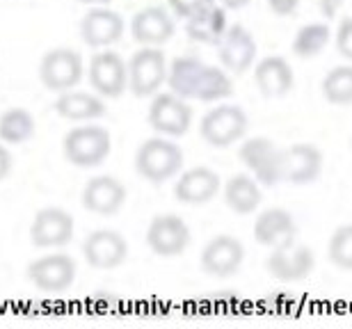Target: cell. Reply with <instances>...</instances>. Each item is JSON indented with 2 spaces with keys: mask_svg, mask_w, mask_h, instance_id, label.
<instances>
[{
  "mask_svg": "<svg viewBox=\"0 0 352 329\" xmlns=\"http://www.w3.org/2000/svg\"><path fill=\"white\" fill-rule=\"evenodd\" d=\"M254 82L265 99H281L295 87V71L281 55H267L254 67Z\"/></svg>",
  "mask_w": 352,
  "mask_h": 329,
  "instance_id": "cell-22",
  "label": "cell"
},
{
  "mask_svg": "<svg viewBox=\"0 0 352 329\" xmlns=\"http://www.w3.org/2000/svg\"><path fill=\"white\" fill-rule=\"evenodd\" d=\"M87 80L103 99H119L129 89V65L112 48H98L89 58Z\"/></svg>",
  "mask_w": 352,
  "mask_h": 329,
  "instance_id": "cell-9",
  "label": "cell"
},
{
  "mask_svg": "<svg viewBox=\"0 0 352 329\" xmlns=\"http://www.w3.org/2000/svg\"><path fill=\"white\" fill-rule=\"evenodd\" d=\"M110 151V131L91 122L76 126L62 137V153H65L67 163H72L78 170H91V167L103 165L108 160Z\"/></svg>",
  "mask_w": 352,
  "mask_h": 329,
  "instance_id": "cell-2",
  "label": "cell"
},
{
  "mask_svg": "<svg viewBox=\"0 0 352 329\" xmlns=\"http://www.w3.org/2000/svg\"><path fill=\"white\" fill-rule=\"evenodd\" d=\"M74 215L60 206H46L37 211L30 224V242L39 249H62L74 240Z\"/></svg>",
  "mask_w": 352,
  "mask_h": 329,
  "instance_id": "cell-12",
  "label": "cell"
},
{
  "mask_svg": "<svg viewBox=\"0 0 352 329\" xmlns=\"http://www.w3.org/2000/svg\"><path fill=\"white\" fill-rule=\"evenodd\" d=\"M85 78V62L78 51L69 46H58L44 53L39 62V80L51 92L76 89Z\"/></svg>",
  "mask_w": 352,
  "mask_h": 329,
  "instance_id": "cell-6",
  "label": "cell"
},
{
  "mask_svg": "<svg viewBox=\"0 0 352 329\" xmlns=\"http://www.w3.org/2000/svg\"><path fill=\"white\" fill-rule=\"evenodd\" d=\"M267 7L277 16H291V14L298 12L300 0H267Z\"/></svg>",
  "mask_w": 352,
  "mask_h": 329,
  "instance_id": "cell-34",
  "label": "cell"
},
{
  "mask_svg": "<svg viewBox=\"0 0 352 329\" xmlns=\"http://www.w3.org/2000/svg\"><path fill=\"white\" fill-rule=\"evenodd\" d=\"M126 197H129V190H126V185L117 177L98 174V177H91L85 188H82L80 204L89 213L110 218V215H117L122 211Z\"/></svg>",
  "mask_w": 352,
  "mask_h": 329,
  "instance_id": "cell-15",
  "label": "cell"
},
{
  "mask_svg": "<svg viewBox=\"0 0 352 329\" xmlns=\"http://www.w3.org/2000/svg\"><path fill=\"white\" fill-rule=\"evenodd\" d=\"M12 170H14V156H12V151L5 146V142H0V183L10 177Z\"/></svg>",
  "mask_w": 352,
  "mask_h": 329,
  "instance_id": "cell-35",
  "label": "cell"
},
{
  "mask_svg": "<svg viewBox=\"0 0 352 329\" xmlns=\"http://www.w3.org/2000/svg\"><path fill=\"white\" fill-rule=\"evenodd\" d=\"M213 3H217V0H167V7H170V12L174 16L186 21L190 16H195L197 12L206 10V7Z\"/></svg>",
  "mask_w": 352,
  "mask_h": 329,
  "instance_id": "cell-33",
  "label": "cell"
},
{
  "mask_svg": "<svg viewBox=\"0 0 352 329\" xmlns=\"http://www.w3.org/2000/svg\"><path fill=\"white\" fill-rule=\"evenodd\" d=\"M217 58L229 73H245L256 62V41L248 27L234 23L217 44Z\"/></svg>",
  "mask_w": 352,
  "mask_h": 329,
  "instance_id": "cell-19",
  "label": "cell"
},
{
  "mask_svg": "<svg viewBox=\"0 0 352 329\" xmlns=\"http://www.w3.org/2000/svg\"><path fill=\"white\" fill-rule=\"evenodd\" d=\"M234 94V80H231L229 71L224 67H213L204 62L199 78H197L192 101L201 103H220L227 101Z\"/></svg>",
  "mask_w": 352,
  "mask_h": 329,
  "instance_id": "cell-26",
  "label": "cell"
},
{
  "mask_svg": "<svg viewBox=\"0 0 352 329\" xmlns=\"http://www.w3.org/2000/svg\"><path fill=\"white\" fill-rule=\"evenodd\" d=\"M250 131L248 112L236 103L220 101L210 108L199 122V135L213 149H229L231 144L245 139Z\"/></svg>",
  "mask_w": 352,
  "mask_h": 329,
  "instance_id": "cell-3",
  "label": "cell"
},
{
  "mask_svg": "<svg viewBox=\"0 0 352 329\" xmlns=\"http://www.w3.org/2000/svg\"><path fill=\"white\" fill-rule=\"evenodd\" d=\"M222 192V179L220 174L210 167L197 165L179 174L174 185V199L183 206H204L213 201Z\"/></svg>",
  "mask_w": 352,
  "mask_h": 329,
  "instance_id": "cell-16",
  "label": "cell"
},
{
  "mask_svg": "<svg viewBox=\"0 0 352 329\" xmlns=\"http://www.w3.org/2000/svg\"><path fill=\"white\" fill-rule=\"evenodd\" d=\"M78 265L65 251H51L30 261L25 279L41 293H65L74 286Z\"/></svg>",
  "mask_w": 352,
  "mask_h": 329,
  "instance_id": "cell-10",
  "label": "cell"
},
{
  "mask_svg": "<svg viewBox=\"0 0 352 329\" xmlns=\"http://www.w3.org/2000/svg\"><path fill=\"white\" fill-rule=\"evenodd\" d=\"M227 27H229L227 10H224L220 3L208 5L206 10L197 12L195 16L186 19L188 37L192 41H199V44H208V46L220 44Z\"/></svg>",
  "mask_w": 352,
  "mask_h": 329,
  "instance_id": "cell-25",
  "label": "cell"
},
{
  "mask_svg": "<svg viewBox=\"0 0 352 329\" xmlns=\"http://www.w3.org/2000/svg\"><path fill=\"white\" fill-rule=\"evenodd\" d=\"M320 92L332 106H352V62L329 69L320 82Z\"/></svg>",
  "mask_w": 352,
  "mask_h": 329,
  "instance_id": "cell-30",
  "label": "cell"
},
{
  "mask_svg": "<svg viewBox=\"0 0 352 329\" xmlns=\"http://www.w3.org/2000/svg\"><path fill=\"white\" fill-rule=\"evenodd\" d=\"M327 258L334 268L352 272V224H341V227L329 236Z\"/></svg>",
  "mask_w": 352,
  "mask_h": 329,
  "instance_id": "cell-31",
  "label": "cell"
},
{
  "mask_svg": "<svg viewBox=\"0 0 352 329\" xmlns=\"http://www.w3.org/2000/svg\"><path fill=\"white\" fill-rule=\"evenodd\" d=\"M238 158L263 188H274L284 181V149L272 139L263 135L241 139Z\"/></svg>",
  "mask_w": 352,
  "mask_h": 329,
  "instance_id": "cell-4",
  "label": "cell"
},
{
  "mask_svg": "<svg viewBox=\"0 0 352 329\" xmlns=\"http://www.w3.org/2000/svg\"><path fill=\"white\" fill-rule=\"evenodd\" d=\"M34 117L25 108H10L0 115V142L23 144L34 135Z\"/></svg>",
  "mask_w": 352,
  "mask_h": 329,
  "instance_id": "cell-29",
  "label": "cell"
},
{
  "mask_svg": "<svg viewBox=\"0 0 352 329\" xmlns=\"http://www.w3.org/2000/svg\"><path fill=\"white\" fill-rule=\"evenodd\" d=\"M224 204L236 215H252L263 204V185L252 174H234L222 183Z\"/></svg>",
  "mask_w": 352,
  "mask_h": 329,
  "instance_id": "cell-24",
  "label": "cell"
},
{
  "mask_svg": "<svg viewBox=\"0 0 352 329\" xmlns=\"http://www.w3.org/2000/svg\"><path fill=\"white\" fill-rule=\"evenodd\" d=\"M146 247L160 258H176L186 254V249L192 242V231L188 222L174 213L156 215L146 227Z\"/></svg>",
  "mask_w": 352,
  "mask_h": 329,
  "instance_id": "cell-11",
  "label": "cell"
},
{
  "mask_svg": "<svg viewBox=\"0 0 352 329\" xmlns=\"http://www.w3.org/2000/svg\"><path fill=\"white\" fill-rule=\"evenodd\" d=\"M133 163H135V172L140 179H144L146 183L160 185L179 177L186 158H183L181 146L172 137L156 135L144 139L138 146Z\"/></svg>",
  "mask_w": 352,
  "mask_h": 329,
  "instance_id": "cell-1",
  "label": "cell"
},
{
  "mask_svg": "<svg viewBox=\"0 0 352 329\" xmlns=\"http://www.w3.org/2000/svg\"><path fill=\"white\" fill-rule=\"evenodd\" d=\"M217 3H220L224 10H243V7H248L252 0H217Z\"/></svg>",
  "mask_w": 352,
  "mask_h": 329,
  "instance_id": "cell-37",
  "label": "cell"
},
{
  "mask_svg": "<svg viewBox=\"0 0 352 329\" xmlns=\"http://www.w3.org/2000/svg\"><path fill=\"white\" fill-rule=\"evenodd\" d=\"M192 106L188 99H181L174 92H156L151 96L149 112V126L158 135L179 139L183 135H188V131L192 128Z\"/></svg>",
  "mask_w": 352,
  "mask_h": 329,
  "instance_id": "cell-7",
  "label": "cell"
},
{
  "mask_svg": "<svg viewBox=\"0 0 352 329\" xmlns=\"http://www.w3.org/2000/svg\"><path fill=\"white\" fill-rule=\"evenodd\" d=\"M316 268V254L309 245L288 240L279 247H272L265 258V270L281 284H298L311 275Z\"/></svg>",
  "mask_w": 352,
  "mask_h": 329,
  "instance_id": "cell-8",
  "label": "cell"
},
{
  "mask_svg": "<svg viewBox=\"0 0 352 329\" xmlns=\"http://www.w3.org/2000/svg\"><path fill=\"white\" fill-rule=\"evenodd\" d=\"M124 30L126 25L122 14L105 5H94L80 21V37L94 51L115 46L117 41H122Z\"/></svg>",
  "mask_w": 352,
  "mask_h": 329,
  "instance_id": "cell-17",
  "label": "cell"
},
{
  "mask_svg": "<svg viewBox=\"0 0 352 329\" xmlns=\"http://www.w3.org/2000/svg\"><path fill=\"white\" fill-rule=\"evenodd\" d=\"M252 234H254V240L261 247L272 249L298 238V222H295L293 213H288L286 208L272 206L256 215Z\"/></svg>",
  "mask_w": 352,
  "mask_h": 329,
  "instance_id": "cell-21",
  "label": "cell"
},
{
  "mask_svg": "<svg viewBox=\"0 0 352 329\" xmlns=\"http://www.w3.org/2000/svg\"><path fill=\"white\" fill-rule=\"evenodd\" d=\"M176 23L170 7L149 5L133 14L131 19V34L140 46H165L174 37Z\"/></svg>",
  "mask_w": 352,
  "mask_h": 329,
  "instance_id": "cell-18",
  "label": "cell"
},
{
  "mask_svg": "<svg viewBox=\"0 0 352 329\" xmlns=\"http://www.w3.org/2000/svg\"><path fill=\"white\" fill-rule=\"evenodd\" d=\"M129 92L138 99H151L167 82V60L160 46H140L129 58Z\"/></svg>",
  "mask_w": 352,
  "mask_h": 329,
  "instance_id": "cell-5",
  "label": "cell"
},
{
  "mask_svg": "<svg viewBox=\"0 0 352 329\" xmlns=\"http://www.w3.org/2000/svg\"><path fill=\"white\" fill-rule=\"evenodd\" d=\"M334 44L341 58L352 62V16H343L339 21L336 32H334Z\"/></svg>",
  "mask_w": 352,
  "mask_h": 329,
  "instance_id": "cell-32",
  "label": "cell"
},
{
  "mask_svg": "<svg viewBox=\"0 0 352 329\" xmlns=\"http://www.w3.org/2000/svg\"><path fill=\"white\" fill-rule=\"evenodd\" d=\"M53 108L62 119H69V122H76V124L96 122V119L105 117V112H108L103 96L80 92V89H67V92H60Z\"/></svg>",
  "mask_w": 352,
  "mask_h": 329,
  "instance_id": "cell-23",
  "label": "cell"
},
{
  "mask_svg": "<svg viewBox=\"0 0 352 329\" xmlns=\"http://www.w3.org/2000/svg\"><path fill=\"white\" fill-rule=\"evenodd\" d=\"M245 263V245L231 234L213 236L204 245L199 265L208 277H234Z\"/></svg>",
  "mask_w": 352,
  "mask_h": 329,
  "instance_id": "cell-13",
  "label": "cell"
},
{
  "mask_svg": "<svg viewBox=\"0 0 352 329\" xmlns=\"http://www.w3.org/2000/svg\"><path fill=\"white\" fill-rule=\"evenodd\" d=\"M343 3H346V0H318V10L322 12V16L325 19H336Z\"/></svg>",
  "mask_w": 352,
  "mask_h": 329,
  "instance_id": "cell-36",
  "label": "cell"
},
{
  "mask_svg": "<svg viewBox=\"0 0 352 329\" xmlns=\"http://www.w3.org/2000/svg\"><path fill=\"white\" fill-rule=\"evenodd\" d=\"M82 256L94 270H115L129 258V240L115 229H96L82 242Z\"/></svg>",
  "mask_w": 352,
  "mask_h": 329,
  "instance_id": "cell-14",
  "label": "cell"
},
{
  "mask_svg": "<svg viewBox=\"0 0 352 329\" xmlns=\"http://www.w3.org/2000/svg\"><path fill=\"white\" fill-rule=\"evenodd\" d=\"M204 62L192 55H183V58L172 60V65L167 67V87L170 92L179 94L181 99L192 101L197 78H199Z\"/></svg>",
  "mask_w": 352,
  "mask_h": 329,
  "instance_id": "cell-27",
  "label": "cell"
},
{
  "mask_svg": "<svg viewBox=\"0 0 352 329\" xmlns=\"http://www.w3.org/2000/svg\"><path fill=\"white\" fill-rule=\"evenodd\" d=\"M325 156L311 142H298L284 149V181L293 185H309L318 181Z\"/></svg>",
  "mask_w": 352,
  "mask_h": 329,
  "instance_id": "cell-20",
  "label": "cell"
},
{
  "mask_svg": "<svg viewBox=\"0 0 352 329\" xmlns=\"http://www.w3.org/2000/svg\"><path fill=\"white\" fill-rule=\"evenodd\" d=\"M82 5H108L110 0H78Z\"/></svg>",
  "mask_w": 352,
  "mask_h": 329,
  "instance_id": "cell-38",
  "label": "cell"
},
{
  "mask_svg": "<svg viewBox=\"0 0 352 329\" xmlns=\"http://www.w3.org/2000/svg\"><path fill=\"white\" fill-rule=\"evenodd\" d=\"M332 39H334L332 27L327 23H322V21H316V23L302 25L300 30L295 32L291 48L300 60H311L325 51Z\"/></svg>",
  "mask_w": 352,
  "mask_h": 329,
  "instance_id": "cell-28",
  "label": "cell"
}]
</instances>
